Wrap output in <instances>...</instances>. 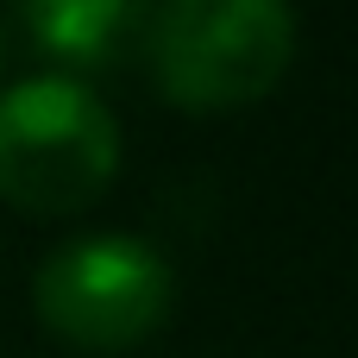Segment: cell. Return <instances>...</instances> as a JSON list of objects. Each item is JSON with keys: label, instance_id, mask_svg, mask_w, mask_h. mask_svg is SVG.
Returning a JSON list of instances; mask_svg holds the SVG:
<instances>
[{"label": "cell", "instance_id": "6da1fadb", "mask_svg": "<svg viewBox=\"0 0 358 358\" xmlns=\"http://www.w3.org/2000/svg\"><path fill=\"white\" fill-rule=\"evenodd\" d=\"M120 170V120L76 76H25L0 94V195L31 214L88 208Z\"/></svg>", "mask_w": 358, "mask_h": 358}, {"label": "cell", "instance_id": "7a4b0ae2", "mask_svg": "<svg viewBox=\"0 0 358 358\" xmlns=\"http://www.w3.org/2000/svg\"><path fill=\"white\" fill-rule=\"evenodd\" d=\"M170 258L138 233H82L38 264L31 302L69 346L120 352L170 315Z\"/></svg>", "mask_w": 358, "mask_h": 358}, {"label": "cell", "instance_id": "3957f363", "mask_svg": "<svg viewBox=\"0 0 358 358\" xmlns=\"http://www.w3.org/2000/svg\"><path fill=\"white\" fill-rule=\"evenodd\" d=\"M296 50L289 0H164L157 82L176 107L258 101Z\"/></svg>", "mask_w": 358, "mask_h": 358}, {"label": "cell", "instance_id": "277c9868", "mask_svg": "<svg viewBox=\"0 0 358 358\" xmlns=\"http://www.w3.org/2000/svg\"><path fill=\"white\" fill-rule=\"evenodd\" d=\"M126 13H132V0H25L38 44H50L63 57H101L107 38L126 25Z\"/></svg>", "mask_w": 358, "mask_h": 358}]
</instances>
